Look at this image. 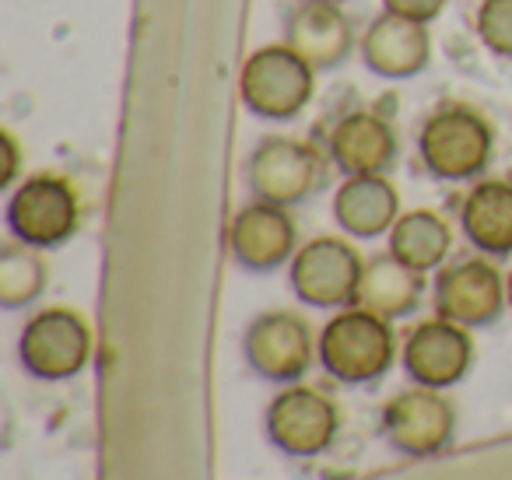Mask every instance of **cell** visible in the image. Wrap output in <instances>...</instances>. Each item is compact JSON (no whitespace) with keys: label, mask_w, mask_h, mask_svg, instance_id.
Segmentation results:
<instances>
[{"label":"cell","mask_w":512,"mask_h":480,"mask_svg":"<svg viewBox=\"0 0 512 480\" xmlns=\"http://www.w3.org/2000/svg\"><path fill=\"white\" fill-rule=\"evenodd\" d=\"M320 365L327 368L330 379L344 386H369L379 382L393 368L397 358V337H393L390 319L348 305L320 330Z\"/></svg>","instance_id":"6da1fadb"},{"label":"cell","mask_w":512,"mask_h":480,"mask_svg":"<svg viewBox=\"0 0 512 480\" xmlns=\"http://www.w3.org/2000/svg\"><path fill=\"white\" fill-rule=\"evenodd\" d=\"M242 106L260 120H295L316 95V71L288 43H271L249 53L239 71Z\"/></svg>","instance_id":"7a4b0ae2"},{"label":"cell","mask_w":512,"mask_h":480,"mask_svg":"<svg viewBox=\"0 0 512 480\" xmlns=\"http://www.w3.org/2000/svg\"><path fill=\"white\" fill-rule=\"evenodd\" d=\"M491 151H495V130L481 113L467 106H442L421 123V165L442 183L477 179L488 169Z\"/></svg>","instance_id":"3957f363"},{"label":"cell","mask_w":512,"mask_h":480,"mask_svg":"<svg viewBox=\"0 0 512 480\" xmlns=\"http://www.w3.org/2000/svg\"><path fill=\"white\" fill-rule=\"evenodd\" d=\"M18 358L32 379H74L92 361V326L74 309L36 312L18 337Z\"/></svg>","instance_id":"277c9868"},{"label":"cell","mask_w":512,"mask_h":480,"mask_svg":"<svg viewBox=\"0 0 512 480\" xmlns=\"http://www.w3.org/2000/svg\"><path fill=\"white\" fill-rule=\"evenodd\" d=\"M365 260L348 239L320 235V239L299 246L288 267L292 291L313 309H348L358 298Z\"/></svg>","instance_id":"5b68a950"},{"label":"cell","mask_w":512,"mask_h":480,"mask_svg":"<svg viewBox=\"0 0 512 480\" xmlns=\"http://www.w3.org/2000/svg\"><path fill=\"white\" fill-rule=\"evenodd\" d=\"M242 354L253 375L264 382H278V386H292L313 368L320 358V347L309 330V323L295 312H264L246 326L242 337Z\"/></svg>","instance_id":"8992f818"},{"label":"cell","mask_w":512,"mask_h":480,"mask_svg":"<svg viewBox=\"0 0 512 480\" xmlns=\"http://www.w3.org/2000/svg\"><path fill=\"white\" fill-rule=\"evenodd\" d=\"M323 179L320 151L295 137H264L246 158V183L256 200L295 207L316 193Z\"/></svg>","instance_id":"52a82bcc"},{"label":"cell","mask_w":512,"mask_h":480,"mask_svg":"<svg viewBox=\"0 0 512 480\" xmlns=\"http://www.w3.org/2000/svg\"><path fill=\"white\" fill-rule=\"evenodd\" d=\"M78 193L60 176H29L8 200V228L32 249L64 246L78 232Z\"/></svg>","instance_id":"ba28073f"},{"label":"cell","mask_w":512,"mask_h":480,"mask_svg":"<svg viewBox=\"0 0 512 480\" xmlns=\"http://www.w3.org/2000/svg\"><path fill=\"white\" fill-rule=\"evenodd\" d=\"M264 428L274 449H281L285 456L295 459H309L334 445L337 428H341V414H337L334 400L323 396L320 389L292 382V386L281 389L271 400Z\"/></svg>","instance_id":"9c48e42d"},{"label":"cell","mask_w":512,"mask_h":480,"mask_svg":"<svg viewBox=\"0 0 512 480\" xmlns=\"http://www.w3.org/2000/svg\"><path fill=\"white\" fill-rule=\"evenodd\" d=\"M432 302L435 316L467 326V330H481V326L498 323V316L509 305V291L495 263H488L484 256H470V260L439 267Z\"/></svg>","instance_id":"30bf717a"},{"label":"cell","mask_w":512,"mask_h":480,"mask_svg":"<svg viewBox=\"0 0 512 480\" xmlns=\"http://www.w3.org/2000/svg\"><path fill=\"white\" fill-rule=\"evenodd\" d=\"M456 410L442 389L414 386L383 407V435L404 456H435L453 442Z\"/></svg>","instance_id":"8fae6325"},{"label":"cell","mask_w":512,"mask_h":480,"mask_svg":"<svg viewBox=\"0 0 512 480\" xmlns=\"http://www.w3.org/2000/svg\"><path fill=\"white\" fill-rule=\"evenodd\" d=\"M400 358H404V372L411 375L414 386L449 389L474 365V340H470L467 326L435 316L407 333Z\"/></svg>","instance_id":"7c38bea8"},{"label":"cell","mask_w":512,"mask_h":480,"mask_svg":"<svg viewBox=\"0 0 512 480\" xmlns=\"http://www.w3.org/2000/svg\"><path fill=\"white\" fill-rule=\"evenodd\" d=\"M228 249L232 260L249 274H271V270L292 263L299 253V232L288 218V207L253 200L242 207L228 225Z\"/></svg>","instance_id":"4fadbf2b"},{"label":"cell","mask_w":512,"mask_h":480,"mask_svg":"<svg viewBox=\"0 0 512 480\" xmlns=\"http://www.w3.org/2000/svg\"><path fill=\"white\" fill-rule=\"evenodd\" d=\"M285 43L320 71H334L355 50V29L341 4H323V0H299L285 18Z\"/></svg>","instance_id":"5bb4252c"},{"label":"cell","mask_w":512,"mask_h":480,"mask_svg":"<svg viewBox=\"0 0 512 480\" xmlns=\"http://www.w3.org/2000/svg\"><path fill=\"white\" fill-rule=\"evenodd\" d=\"M358 53H362L365 71H372L376 78L407 81L425 71L432 60V36H428V25L383 11L365 29Z\"/></svg>","instance_id":"9a60e30c"},{"label":"cell","mask_w":512,"mask_h":480,"mask_svg":"<svg viewBox=\"0 0 512 480\" xmlns=\"http://www.w3.org/2000/svg\"><path fill=\"white\" fill-rule=\"evenodd\" d=\"M327 151L330 162L344 176H386L397 162L400 148L390 120H383L372 109H355L334 123L327 137Z\"/></svg>","instance_id":"2e32d148"},{"label":"cell","mask_w":512,"mask_h":480,"mask_svg":"<svg viewBox=\"0 0 512 480\" xmlns=\"http://www.w3.org/2000/svg\"><path fill=\"white\" fill-rule=\"evenodd\" d=\"M334 218L351 239L390 235L400 218V193L386 176H344L334 193Z\"/></svg>","instance_id":"e0dca14e"},{"label":"cell","mask_w":512,"mask_h":480,"mask_svg":"<svg viewBox=\"0 0 512 480\" xmlns=\"http://www.w3.org/2000/svg\"><path fill=\"white\" fill-rule=\"evenodd\" d=\"M421 295H425V274L400 263L393 253H383L365 260L355 305H362V309L376 312L383 319H400L418 309Z\"/></svg>","instance_id":"ac0fdd59"},{"label":"cell","mask_w":512,"mask_h":480,"mask_svg":"<svg viewBox=\"0 0 512 480\" xmlns=\"http://www.w3.org/2000/svg\"><path fill=\"white\" fill-rule=\"evenodd\" d=\"M460 225L470 246L488 256L512 253V183L505 179H484L463 197Z\"/></svg>","instance_id":"d6986e66"},{"label":"cell","mask_w":512,"mask_h":480,"mask_svg":"<svg viewBox=\"0 0 512 480\" xmlns=\"http://www.w3.org/2000/svg\"><path fill=\"white\" fill-rule=\"evenodd\" d=\"M453 249V228L435 211H407L390 228V253L418 274L439 270Z\"/></svg>","instance_id":"ffe728a7"},{"label":"cell","mask_w":512,"mask_h":480,"mask_svg":"<svg viewBox=\"0 0 512 480\" xmlns=\"http://www.w3.org/2000/svg\"><path fill=\"white\" fill-rule=\"evenodd\" d=\"M46 288V263L39 249L25 242H11L0 249V305L4 309H25Z\"/></svg>","instance_id":"44dd1931"},{"label":"cell","mask_w":512,"mask_h":480,"mask_svg":"<svg viewBox=\"0 0 512 480\" xmlns=\"http://www.w3.org/2000/svg\"><path fill=\"white\" fill-rule=\"evenodd\" d=\"M474 29L484 50L512 60V0H481Z\"/></svg>","instance_id":"7402d4cb"},{"label":"cell","mask_w":512,"mask_h":480,"mask_svg":"<svg viewBox=\"0 0 512 480\" xmlns=\"http://www.w3.org/2000/svg\"><path fill=\"white\" fill-rule=\"evenodd\" d=\"M446 4L449 0H383V11L411 18V22H421V25H432L435 18L446 11Z\"/></svg>","instance_id":"603a6c76"},{"label":"cell","mask_w":512,"mask_h":480,"mask_svg":"<svg viewBox=\"0 0 512 480\" xmlns=\"http://www.w3.org/2000/svg\"><path fill=\"white\" fill-rule=\"evenodd\" d=\"M0 141H4V186H11V179H15V169H18V144L15 137H11V130H4L0 134Z\"/></svg>","instance_id":"cb8c5ba5"},{"label":"cell","mask_w":512,"mask_h":480,"mask_svg":"<svg viewBox=\"0 0 512 480\" xmlns=\"http://www.w3.org/2000/svg\"><path fill=\"white\" fill-rule=\"evenodd\" d=\"M505 291H509V309H512V270H509V277H505Z\"/></svg>","instance_id":"d4e9b609"},{"label":"cell","mask_w":512,"mask_h":480,"mask_svg":"<svg viewBox=\"0 0 512 480\" xmlns=\"http://www.w3.org/2000/svg\"><path fill=\"white\" fill-rule=\"evenodd\" d=\"M323 4H344V0H323Z\"/></svg>","instance_id":"484cf974"}]
</instances>
